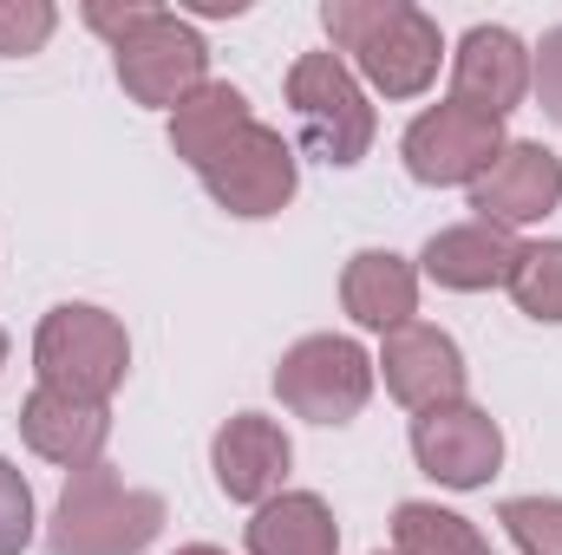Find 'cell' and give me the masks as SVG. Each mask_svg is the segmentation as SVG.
<instances>
[{
  "mask_svg": "<svg viewBox=\"0 0 562 555\" xmlns=\"http://www.w3.org/2000/svg\"><path fill=\"white\" fill-rule=\"evenodd\" d=\"M327 53L353 59V79L380 99H419L438 79L445 33L413 0H327L321 7Z\"/></svg>",
  "mask_w": 562,
  "mask_h": 555,
  "instance_id": "cell-1",
  "label": "cell"
},
{
  "mask_svg": "<svg viewBox=\"0 0 562 555\" xmlns=\"http://www.w3.org/2000/svg\"><path fill=\"white\" fill-rule=\"evenodd\" d=\"M497 523L524 555H562V497H504Z\"/></svg>",
  "mask_w": 562,
  "mask_h": 555,
  "instance_id": "cell-21",
  "label": "cell"
},
{
  "mask_svg": "<svg viewBox=\"0 0 562 555\" xmlns=\"http://www.w3.org/2000/svg\"><path fill=\"white\" fill-rule=\"evenodd\" d=\"M150 7H157V0H125V7H119V0H92V7H86V26H92V33H105V39L119 46V39L138 26Z\"/></svg>",
  "mask_w": 562,
  "mask_h": 555,
  "instance_id": "cell-25",
  "label": "cell"
},
{
  "mask_svg": "<svg viewBox=\"0 0 562 555\" xmlns=\"http://www.w3.org/2000/svg\"><path fill=\"white\" fill-rule=\"evenodd\" d=\"M20 438H26L33 457L59 464L66 477H72V471H92V464H105L112 406H86V399L53 393V386H33L26 406H20Z\"/></svg>",
  "mask_w": 562,
  "mask_h": 555,
  "instance_id": "cell-14",
  "label": "cell"
},
{
  "mask_svg": "<svg viewBox=\"0 0 562 555\" xmlns=\"http://www.w3.org/2000/svg\"><path fill=\"white\" fill-rule=\"evenodd\" d=\"M530 92H537V105L550 112V125H562V26H550V33L530 46Z\"/></svg>",
  "mask_w": 562,
  "mask_h": 555,
  "instance_id": "cell-24",
  "label": "cell"
},
{
  "mask_svg": "<svg viewBox=\"0 0 562 555\" xmlns=\"http://www.w3.org/2000/svg\"><path fill=\"white\" fill-rule=\"evenodd\" d=\"M0 366H7V327H0Z\"/></svg>",
  "mask_w": 562,
  "mask_h": 555,
  "instance_id": "cell-28",
  "label": "cell"
},
{
  "mask_svg": "<svg viewBox=\"0 0 562 555\" xmlns=\"http://www.w3.org/2000/svg\"><path fill=\"white\" fill-rule=\"evenodd\" d=\"M340 307L353 314V327L367 333H393L406 320H419V269L393 249H360L347 269H340Z\"/></svg>",
  "mask_w": 562,
  "mask_h": 555,
  "instance_id": "cell-16",
  "label": "cell"
},
{
  "mask_svg": "<svg viewBox=\"0 0 562 555\" xmlns=\"http://www.w3.org/2000/svg\"><path fill=\"white\" fill-rule=\"evenodd\" d=\"M373 373L386 380V393H393L413 418L438 412V406H458V399H464V380H471L458 340H451L445 327H431V320H406V327H393V333L380 340Z\"/></svg>",
  "mask_w": 562,
  "mask_h": 555,
  "instance_id": "cell-11",
  "label": "cell"
},
{
  "mask_svg": "<svg viewBox=\"0 0 562 555\" xmlns=\"http://www.w3.org/2000/svg\"><path fill=\"white\" fill-rule=\"evenodd\" d=\"M504 144H510L504 138V118H484V112H471L458 99H438V105H425L419 118L406 125L400 157H406L413 183H425V190H471Z\"/></svg>",
  "mask_w": 562,
  "mask_h": 555,
  "instance_id": "cell-8",
  "label": "cell"
},
{
  "mask_svg": "<svg viewBox=\"0 0 562 555\" xmlns=\"http://www.w3.org/2000/svg\"><path fill=\"white\" fill-rule=\"evenodd\" d=\"M504 287H510L517 314H530L537 327H562V236L524 242V249H517V269H510Z\"/></svg>",
  "mask_w": 562,
  "mask_h": 555,
  "instance_id": "cell-20",
  "label": "cell"
},
{
  "mask_svg": "<svg viewBox=\"0 0 562 555\" xmlns=\"http://www.w3.org/2000/svg\"><path fill=\"white\" fill-rule=\"evenodd\" d=\"M373 353L347 333H307L281 353L276 399L307 424H353L373 399Z\"/></svg>",
  "mask_w": 562,
  "mask_h": 555,
  "instance_id": "cell-5",
  "label": "cell"
},
{
  "mask_svg": "<svg viewBox=\"0 0 562 555\" xmlns=\"http://www.w3.org/2000/svg\"><path fill=\"white\" fill-rule=\"evenodd\" d=\"M59 7L53 0H0V59H26L53 39Z\"/></svg>",
  "mask_w": 562,
  "mask_h": 555,
  "instance_id": "cell-22",
  "label": "cell"
},
{
  "mask_svg": "<svg viewBox=\"0 0 562 555\" xmlns=\"http://www.w3.org/2000/svg\"><path fill=\"white\" fill-rule=\"evenodd\" d=\"M33 530H40V517H33V484L0 457V555H26Z\"/></svg>",
  "mask_w": 562,
  "mask_h": 555,
  "instance_id": "cell-23",
  "label": "cell"
},
{
  "mask_svg": "<svg viewBox=\"0 0 562 555\" xmlns=\"http://www.w3.org/2000/svg\"><path fill=\"white\" fill-rule=\"evenodd\" d=\"M243 543H249V555H340V523H334L327 497L281 490L249 517Z\"/></svg>",
  "mask_w": 562,
  "mask_h": 555,
  "instance_id": "cell-17",
  "label": "cell"
},
{
  "mask_svg": "<svg viewBox=\"0 0 562 555\" xmlns=\"http://www.w3.org/2000/svg\"><path fill=\"white\" fill-rule=\"evenodd\" d=\"M249 125H256L249 92L229 86V79H210V86H196V92L170 112V150H177L190 170H203L223 144L236 138V132H249Z\"/></svg>",
  "mask_w": 562,
  "mask_h": 555,
  "instance_id": "cell-18",
  "label": "cell"
},
{
  "mask_svg": "<svg viewBox=\"0 0 562 555\" xmlns=\"http://www.w3.org/2000/svg\"><path fill=\"white\" fill-rule=\"evenodd\" d=\"M471 209L477 223H497V229H530L543 216L562 209V157L543 138H510L491 170L471 183Z\"/></svg>",
  "mask_w": 562,
  "mask_h": 555,
  "instance_id": "cell-10",
  "label": "cell"
},
{
  "mask_svg": "<svg viewBox=\"0 0 562 555\" xmlns=\"http://www.w3.org/2000/svg\"><path fill=\"white\" fill-rule=\"evenodd\" d=\"M288 112H294L301 150L334 163V170H353L380 138L373 99H367V86L353 79V66L340 53H301L288 66Z\"/></svg>",
  "mask_w": 562,
  "mask_h": 555,
  "instance_id": "cell-4",
  "label": "cell"
},
{
  "mask_svg": "<svg viewBox=\"0 0 562 555\" xmlns=\"http://www.w3.org/2000/svg\"><path fill=\"white\" fill-rule=\"evenodd\" d=\"M33 373H40V386H53L66 399L112 406V393L132 373V333L119 314H105L92 301H59L33 333Z\"/></svg>",
  "mask_w": 562,
  "mask_h": 555,
  "instance_id": "cell-3",
  "label": "cell"
},
{
  "mask_svg": "<svg viewBox=\"0 0 562 555\" xmlns=\"http://www.w3.org/2000/svg\"><path fill=\"white\" fill-rule=\"evenodd\" d=\"M203 190H210V203L216 209H229V216H243V223H262V216H281L288 203H294V190H301V157H294V144L281 138L276 125H249V132H236V138L223 144L203 170Z\"/></svg>",
  "mask_w": 562,
  "mask_h": 555,
  "instance_id": "cell-7",
  "label": "cell"
},
{
  "mask_svg": "<svg viewBox=\"0 0 562 555\" xmlns=\"http://www.w3.org/2000/svg\"><path fill=\"white\" fill-rule=\"evenodd\" d=\"M288 464H294V444H288V431L276 418H262V412H236L210 438V471H216V490L229 503L262 510L269 497H281Z\"/></svg>",
  "mask_w": 562,
  "mask_h": 555,
  "instance_id": "cell-12",
  "label": "cell"
},
{
  "mask_svg": "<svg viewBox=\"0 0 562 555\" xmlns=\"http://www.w3.org/2000/svg\"><path fill=\"white\" fill-rule=\"evenodd\" d=\"M451 99L484 118H510L530 99V46L510 26H471L451 53Z\"/></svg>",
  "mask_w": 562,
  "mask_h": 555,
  "instance_id": "cell-13",
  "label": "cell"
},
{
  "mask_svg": "<svg viewBox=\"0 0 562 555\" xmlns=\"http://www.w3.org/2000/svg\"><path fill=\"white\" fill-rule=\"evenodd\" d=\"M413 457L445 490H484L497 477V464H504V431H497V418L484 406L458 399V406H438V412L413 418Z\"/></svg>",
  "mask_w": 562,
  "mask_h": 555,
  "instance_id": "cell-9",
  "label": "cell"
},
{
  "mask_svg": "<svg viewBox=\"0 0 562 555\" xmlns=\"http://www.w3.org/2000/svg\"><path fill=\"white\" fill-rule=\"evenodd\" d=\"M112 72H119V86H125L138 105L177 112L196 86H210V46H203V33H196L183 13L150 7L138 26L112 46Z\"/></svg>",
  "mask_w": 562,
  "mask_h": 555,
  "instance_id": "cell-6",
  "label": "cell"
},
{
  "mask_svg": "<svg viewBox=\"0 0 562 555\" xmlns=\"http://www.w3.org/2000/svg\"><path fill=\"white\" fill-rule=\"evenodd\" d=\"M517 236L510 229H497V223H451V229H438L431 242L419 249V275L438 281V287H451V294H491V287H504L510 269H517Z\"/></svg>",
  "mask_w": 562,
  "mask_h": 555,
  "instance_id": "cell-15",
  "label": "cell"
},
{
  "mask_svg": "<svg viewBox=\"0 0 562 555\" xmlns=\"http://www.w3.org/2000/svg\"><path fill=\"white\" fill-rule=\"evenodd\" d=\"M380 555H393V550H380Z\"/></svg>",
  "mask_w": 562,
  "mask_h": 555,
  "instance_id": "cell-29",
  "label": "cell"
},
{
  "mask_svg": "<svg viewBox=\"0 0 562 555\" xmlns=\"http://www.w3.org/2000/svg\"><path fill=\"white\" fill-rule=\"evenodd\" d=\"M177 555H229V550H216V543H190V550H177Z\"/></svg>",
  "mask_w": 562,
  "mask_h": 555,
  "instance_id": "cell-27",
  "label": "cell"
},
{
  "mask_svg": "<svg viewBox=\"0 0 562 555\" xmlns=\"http://www.w3.org/2000/svg\"><path fill=\"white\" fill-rule=\"evenodd\" d=\"M243 7H249V0H196V13H210V20H223V13H229V20H236V13H243Z\"/></svg>",
  "mask_w": 562,
  "mask_h": 555,
  "instance_id": "cell-26",
  "label": "cell"
},
{
  "mask_svg": "<svg viewBox=\"0 0 562 555\" xmlns=\"http://www.w3.org/2000/svg\"><path fill=\"white\" fill-rule=\"evenodd\" d=\"M164 536V497L125 484L112 464L72 471L53 523H46V555H144Z\"/></svg>",
  "mask_w": 562,
  "mask_h": 555,
  "instance_id": "cell-2",
  "label": "cell"
},
{
  "mask_svg": "<svg viewBox=\"0 0 562 555\" xmlns=\"http://www.w3.org/2000/svg\"><path fill=\"white\" fill-rule=\"evenodd\" d=\"M393 555H497V550L471 517L413 497V503L393 510Z\"/></svg>",
  "mask_w": 562,
  "mask_h": 555,
  "instance_id": "cell-19",
  "label": "cell"
}]
</instances>
